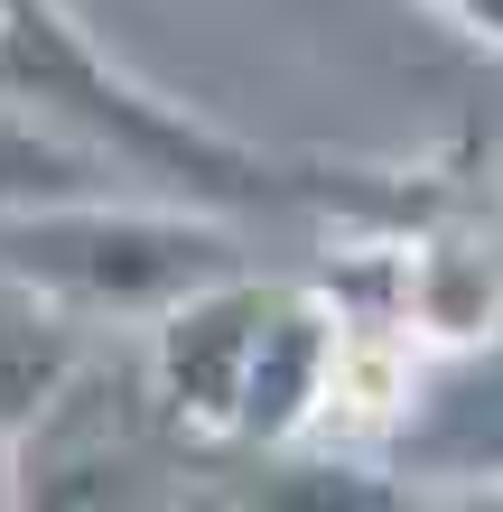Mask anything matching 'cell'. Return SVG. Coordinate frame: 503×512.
<instances>
[{"label": "cell", "mask_w": 503, "mask_h": 512, "mask_svg": "<svg viewBox=\"0 0 503 512\" xmlns=\"http://www.w3.org/2000/svg\"><path fill=\"white\" fill-rule=\"evenodd\" d=\"M94 159H84L75 140H56L38 131L28 112L0 103V215H28V205H75V196H94Z\"/></svg>", "instance_id": "cell-3"}, {"label": "cell", "mask_w": 503, "mask_h": 512, "mask_svg": "<svg viewBox=\"0 0 503 512\" xmlns=\"http://www.w3.org/2000/svg\"><path fill=\"white\" fill-rule=\"evenodd\" d=\"M28 10H47V0H0V28H10V19H28Z\"/></svg>", "instance_id": "cell-5"}, {"label": "cell", "mask_w": 503, "mask_h": 512, "mask_svg": "<svg viewBox=\"0 0 503 512\" xmlns=\"http://www.w3.org/2000/svg\"><path fill=\"white\" fill-rule=\"evenodd\" d=\"M0 270H19L38 298H56L75 317H140V308H177L187 289L224 280V243L168 215H112V205L75 196V205L0 215Z\"/></svg>", "instance_id": "cell-1"}, {"label": "cell", "mask_w": 503, "mask_h": 512, "mask_svg": "<svg viewBox=\"0 0 503 512\" xmlns=\"http://www.w3.org/2000/svg\"><path fill=\"white\" fill-rule=\"evenodd\" d=\"M438 10H448L457 28H476V38H494V47H503V0H438Z\"/></svg>", "instance_id": "cell-4"}, {"label": "cell", "mask_w": 503, "mask_h": 512, "mask_svg": "<svg viewBox=\"0 0 503 512\" xmlns=\"http://www.w3.org/2000/svg\"><path fill=\"white\" fill-rule=\"evenodd\" d=\"M56 317H66L56 298H38L19 270H0V429H10V438L47 410V391L75 373L66 326H56Z\"/></svg>", "instance_id": "cell-2"}]
</instances>
